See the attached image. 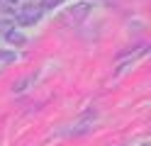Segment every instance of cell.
I'll use <instances>...</instances> for the list:
<instances>
[{"mask_svg": "<svg viewBox=\"0 0 151 146\" xmlns=\"http://www.w3.org/2000/svg\"><path fill=\"white\" fill-rule=\"evenodd\" d=\"M5 3H17V0H5Z\"/></svg>", "mask_w": 151, "mask_h": 146, "instance_id": "cell-7", "label": "cell"}, {"mask_svg": "<svg viewBox=\"0 0 151 146\" xmlns=\"http://www.w3.org/2000/svg\"><path fill=\"white\" fill-rule=\"evenodd\" d=\"M32 83H34V76H24V78H20V81L12 85V93H24Z\"/></svg>", "mask_w": 151, "mask_h": 146, "instance_id": "cell-3", "label": "cell"}, {"mask_svg": "<svg viewBox=\"0 0 151 146\" xmlns=\"http://www.w3.org/2000/svg\"><path fill=\"white\" fill-rule=\"evenodd\" d=\"M7 42L10 44H24V37L20 32H15V29H10V32H7Z\"/></svg>", "mask_w": 151, "mask_h": 146, "instance_id": "cell-4", "label": "cell"}, {"mask_svg": "<svg viewBox=\"0 0 151 146\" xmlns=\"http://www.w3.org/2000/svg\"><path fill=\"white\" fill-rule=\"evenodd\" d=\"M0 61H3V63H10V61H15V54H12V51H0Z\"/></svg>", "mask_w": 151, "mask_h": 146, "instance_id": "cell-5", "label": "cell"}, {"mask_svg": "<svg viewBox=\"0 0 151 146\" xmlns=\"http://www.w3.org/2000/svg\"><path fill=\"white\" fill-rule=\"evenodd\" d=\"M61 0H46V7H54V5H59Z\"/></svg>", "mask_w": 151, "mask_h": 146, "instance_id": "cell-6", "label": "cell"}, {"mask_svg": "<svg viewBox=\"0 0 151 146\" xmlns=\"http://www.w3.org/2000/svg\"><path fill=\"white\" fill-rule=\"evenodd\" d=\"M39 17H42V15H39V10H24V12L17 17V19H20L22 24H34Z\"/></svg>", "mask_w": 151, "mask_h": 146, "instance_id": "cell-2", "label": "cell"}, {"mask_svg": "<svg viewBox=\"0 0 151 146\" xmlns=\"http://www.w3.org/2000/svg\"><path fill=\"white\" fill-rule=\"evenodd\" d=\"M90 12V5L88 3H81V5H73L71 10H68V15L73 17V19H83V17H86Z\"/></svg>", "mask_w": 151, "mask_h": 146, "instance_id": "cell-1", "label": "cell"}]
</instances>
